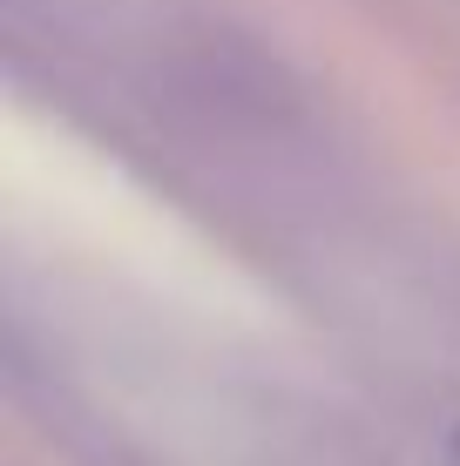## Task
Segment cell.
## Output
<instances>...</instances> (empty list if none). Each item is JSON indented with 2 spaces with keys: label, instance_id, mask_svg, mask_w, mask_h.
I'll return each instance as SVG.
<instances>
[{
  "label": "cell",
  "instance_id": "1",
  "mask_svg": "<svg viewBox=\"0 0 460 466\" xmlns=\"http://www.w3.org/2000/svg\"><path fill=\"white\" fill-rule=\"evenodd\" d=\"M454 466H460V440H454Z\"/></svg>",
  "mask_w": 460,
  "mask_h": 466
}]
</instances>
